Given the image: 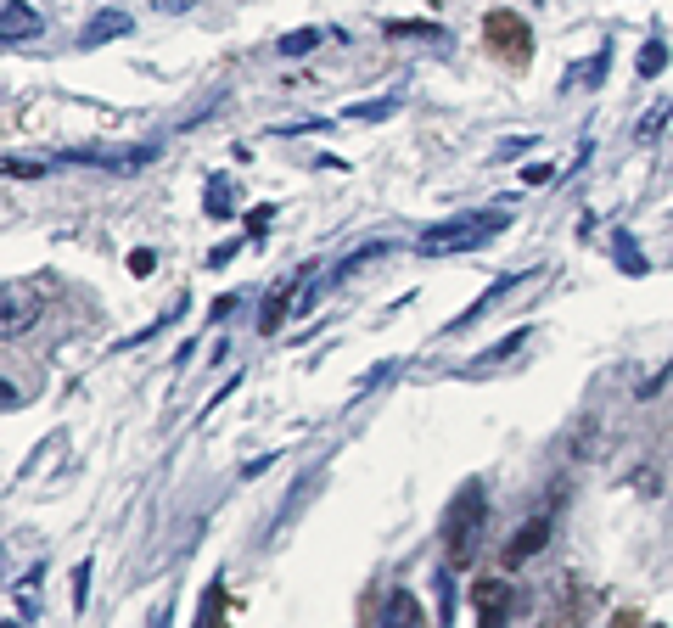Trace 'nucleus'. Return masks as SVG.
Returning <instances> with one entry per match:
<instances>
[{"instance_id":"1","label":"nucleus","mask_w":673,"mask_h":628,"mask_svg":"<svg viewBox=\"0 0 673 628\" xmlns=\"http://www.w3.org/2000/svg\"><path fill=\"white\" fill-rule=\"evenodd\" d=\"M511 225V219L500 214V208H483V214H460V219H444V225L421 230V253H472V247H488L500 230Z\"/></svg>"},{"instance_id":"2","label":"nucleus","mask_w":673,"mask_h":628,"mask_svg":"<svg viewBox=\"0 0 673 628\" xmlns=\"http://www.w3.org/2000/svg\"><path fill=\"white\" fill-rule=\"evenodd\" d=\"M483 516H488V505H483V488L477 483H466L455 494V505H449V516H444V539H449V561H466L477 550V533H483Z\"/></svg>"},{"instance_id":"3","label":"nucleus","mask_w":673,"mask_h":628,"mask_svg":"<svg viewBox=\"0 0 673 628\" xmlns=\"http://www.w3.org/2000/svg\"><path fill=\"white\" fill-rule=\"evenodd\" d=\"M158 157V146L146 141V146H79V152H62L57 163H73V169H107V174H135V169H146Z\"/></svg>"},{"instance_id":"4","label":"nucleus","mask_w":673,"mask_h":628,"mask_svg":"<svg viewBox=\"0 0 673 628\" xmlns=\"http://www.w3.org/2000/svg\"><path fill=\"white\" fill-rule=\"evenodd\" d=\"M488 45H494L505 62H516V68H522V62H528L533 34H528V23H522L516 12H494V17H488Z\"/></svg>"},{"instance_id":"5","label":"nucleus","mask_w":673,"mask_h":628,"mask_svg":"<svg viewBox=\"0 0 673 628\" xmlns=\"http://www.w3.org/2000/svg\"><path fill=\"white\" fill-rule=\"evenodd\" d=\"M45 17L34 12L29 0H0V40L6 45H23V40H40Z\"/></svg>"},{"instance_id":"6","label":"nucleus","mask_w":673,"mask_h":628,"mask_svg":"<svg viewBox=\"0 0 673 628\" xmlns=\"http://www.w3.org/2000/svg\"><path fill=\"white\" fill-rule=\"evenodd\" d=\"M606 73H612V45H601L595 57L573 62V68H561V90H595L606 85Z\"/></svg>"},{"instance_id":"7","label":"nucleus","mask_w":673,"mask_h":628,"mask_svg":"<svg viewBox=\"0 0 673 628\" xmlns=\"http://www.w3.org/2000/svg\"><path fill=\"white\" fill-rule=\"evenodd\" d=\"M545 544H550V516H533L528 528L505 544V561H511V567H516V561H533L539 550H545Z\"/></svg>"},{"instance_id":"8","label":"nucleus","mask_w":673,"mask_h":628,"mask_svg":"<svg viewBox=\"0 0 673 628\" xmlns=\"http://www.w3.org/2000/svg\"><path fill=\"white\" fill-rule=\"evenodd\" d=\"M516 281H528V275H505V281H494V286H488V292H483V298H472V303H466V309H460V314H455V320H449L444 331H466V326H472V320H483V314L494 309V303H500V298H505V292H511Z\"/></svg>"},{"instance_id":"9","label":"nucleus","mask_w":673,"mask_h":628,"mask_svg":"<svg viewBox=\"0 0 673 628\" xmlns=\"http://www.w3.org/2000/svg\"><path fill=\"white\" fill-rule=\"evenodd\" d=\"M477 612H483V628H500L505 606H511V584H500V578H483V584L472 589Z\"/></svg>"},{"instance_id":"10","label":"nucleus","mask_w":673,"mask_h":628,"mask_svg":"<svg viewBox=\"0 0 673 628\" xmlns=\"http://www.w3.org/2000/svg\"><path fill=\"white\" fill-rule=\"evenodd\" d=\"M287 314H292V281H281V286H270V298H264V309H258V331L275 337V331L287 326Z\"/></svg>"},{"instance_id":"11","label":"nucleus","mask_w":673,"mask_h":628,"mask_svg":"<svg viewBox=\"0 0 673 628\" xmlns=\"http://www.w3.org/2000/svg\"><path fill=\"white\" fill-rule=\"evenodd\" d=\"M118 34H129V12H96L85 23V34H79V45H85V51H96V45L118 40Z\"/></svg>"},{"instance_id":"12","label":"nucleus","mask_w":673,"mask_h":628,"mask_svg":"<svg viewBox=\"0 0 673 628\" xmlns=\"http://www.w3.org/2000/svg\"><path fill=\"white\" fill-rule=\"evenodd\" d=\"M612 258H617V270H623V275H651L640 242H634V230H612Z\"/></svg>"},{"instance_id":"13","label":"nucleus","mask_w":673,"mask_h":628,"mask_svg":"<svg viewBox=\"0 0 673 628\" xmlns=\"http://www.w3.org/2000/svg\"><path fill=\"white\" fill-rule=\"evenodd\" d=\"M230 208H236V186H230L225 174H214L208 191H202V214H208V219H230Z\"/></svg>"},{"instance_id":"14","label":"nucleus","mask_w":673,"mask_h":628,"mask_svg":"<svg viewBox=\"0 0 673 628\" xmlns=\"http://www.w3.org/2000/svg\"><path fill=\"white\" fill-rule=\"evenodd\" d=\"M382 628H427V623H421V606L399 589V595L387 600V623H382Z\"/></svg>"},{"instance_id":"15","label":"nucleus","mask_w":673,"mask_h":628,"mask_svg":"<svg viewBox=\"0 0 673 628\" xmlns=\"http://www.w3.org/2000/svg\"><path fill=\"white\" fill-rule=\"evenodd\" d=\"M404 107V96H382V101H354L348 107V118H359V124H382V118H393Z\"/></svg>"},{"instance_id":"16","label":"nucleus","mask_w":673,"mask_h":628,"mask_svg":"<svg viewBox=\"0 0 673 628\" xmlns=\"http://www.w3.org/2000/svg\"><path fill=\"white\" fill-rule=\"evenodd\" d=\"M23 326H34V303L17 298V286H12V292H6V320H0V331H6V337H17Z\"/></svg>"},{"instance_id":"17","label":"nucleus","mask_w":673,"mask_h":628,"mask_svg":"<svg viewBox=\"0 0 673 628\" xmlns=\"http://www.w3.org/2000/svg\"><path fill=\"white\" fill-rule=\"evenodd\" d=\"M387 253H393V242H365V247H359V253H348L343 264H337V270L326 275V281H348V275H354L359 264H365V258H387Z\"/></svg>"},{"instance_id":"18","label":"nucleus","mask_w":673,"mask_h":628,"mask_svg":"<svg viewBox=\"0 0 673 628\" xmlns=\"http://www.w3.org/2000/svg\"><path fill=\"white\" fill-rule=\"evenodd\" d=\"M320 40H326V29H292V34H281V45H275V51H281V57H309Z\"/></svg>"},{"instance_id":"19","label":"nucleus","mask_w":673,"mask_h":628,"mask_svg":"<svg viewBox=\"0 0 673 628\" xmlns=\"http://www.w3.org/2000/svg\"><path fill=\"white\" fill-rule=\"evenodd\" d=\"M662 68H668V45H662V40H651V45L640 51V79H657Z\"/></svg>"},{"instance_id":"20","label":"nucleus","mask_w":673,"mask_h":628,"mask_svg":"<svg viewBox=\"0 0 673 628\" xmlns=\"http://www.w3.org/2000/svg\"><path fill=\"white\" fill-rule=\"evenodd\" d=\"M668 118H673V101H662L657 113H645V118H640V129H634V135H640V141H657L662 129H668Z\"/></svg>"},{"instance_id":"21","label":"nucleus","mask_w":673,"mask_h":628,"mask_svg":"<svg viewBox=\"0 0 673 628\" xmlns=\"http://www.w3.org/2000/svg\"><path fill=\"white\" fill-rule=\"evenodd\" d=\"M522 343H528V326H516V331H511V337H500V343L488 348V354H483V359H511V354H516V348H522Z\"/></svg>"},{"instance_id":"22","label":"nucleus","mask_w":673,"mask_h":628,"mask_svg":"<svg viewBox=\"0 0 673 628\" xmlns=\"http://www.w3.org/2000/svg\"><path fill=\"white\" fill-rule=\"evenodd\" d=\"M85 600H90V556L79 561V567H73V606L85 612Z\"/></svg>"},{"instance_id":"23","label":"nucleus","mask_w":673,"mask_h":628,"mask_svg":"<svg viewBox=\"0 0 673 628\" xmlns=\"http://www.w3.org/2000/svg\"><path fill=\"white\" fill-rule=\"evenodd\" d=\"M6 174H12V180H40L45 163H23V157H6Z\"/></svg>"},{"instance_id":"24","label":"nucleus","mask_w":673,"mask_h":628,"mask_svg":"<svg viewBox=\"0 0 673 628\" xmlns=\"http://www.w3.org/2000/svg\"><path fill=\"white\" fill-rule=\"evenodd\" d=\"M556 180V169L550 163H533V169H522V186H550Z\"/></svg>"},{"instance_id":"25","label":"nucleus","mask_w":673,"mask_h":628,"mask_svg":"<svg viewBox=\"0 0 673 628\" xmlns=\"http://www.w3.org/2000/svg\"><path fill=\"white\" fill-rule=\"evenodd\" d=\"M270 219H275L270 202H264V208H253V214H247V236H264V225H270Z\"/></svg>"},{"instance_id":"26","label":"nucleus","mask_w":673,"mask_h":628,"mask_svg":"<svg viewBox=\"0 0 673 628\" xmlns=\"http://www.w3.org/2000/svg\"><path fill=\"white\" fill-rule=\"evenodd\" d=\"M197 0H152V12H163V17H180V12H191Z\"/></svg>"},{"instance_id":"27","label":"nucleus","mask_w":673,"mask_h":628,"mask_svg":"<svg viewBox=\"0 0 673 628\" xmlns=\"http://www.w3.org/2000/svg\"><path fill=\"white\" fill-rule=\"evenodd\" d=\"M522 152H533V135H516V141H505L494 157H522Z\"/></svg>"},{"instance_id":"28","label":"nucleus","mask_w":673,"mask_h":628,"mask_svg":"<svg viewBox=\"0 0 673 628\" xmlns=\"http://www.w3.org/2000/svg\"><path fill=\"white\" fill-rule=\"evenodd\" d=\"M152 264H158V258L146 253V247H135V253H129V270H135V275H152Z\"/></svg>"},{"instance_id":"29","label":"nucleus","mask_w":673,"mask_h":628,"mask_svg":"<svg viewBox=\"0 0 673 628\" xmlns=\"http://www.w3.org/2000/svg\"><path fill=\"white\" fill-rule=\"evenodd\" d=\"M236 247H242V242H219V247H214V258H208V264H214V270H219V264H230V258H236Z\"/></svg>"},{"instance_id":"30","label":"nucleus","mask_w":673,"mask_h":628,"mask_svg":"<svg viewBox=\"0 0 673 628\" xmlns=\"http://www.w3.org/2000/svg\"><path fill=\"white\" fill-rule=\"evenodd\" d=\"M174 623V600H163V606H158V623H152V628H169Z\"/></svg>"}]
</instances>
